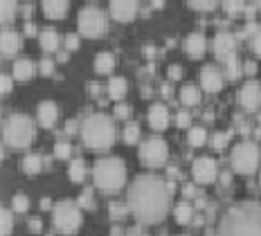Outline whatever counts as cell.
<instances>
[{"instance_id": "6da1fadb", "label": "cell", "mask_w": 261, "mask_h": 236, "mask_svg": "<svg viewBox=\"0 0 261 236\" xmlns=\"http://www.w3.org/2000/svg\"><path fill=\"white\" fill-rule=\"evenodd\" d=\"M169 182L153 173H142L128 187V207L142 223H158L169 209Z\"/></svg>"}, {"instance_id": "7a4b0ae2", "label": "cell", "mask_w": 261, "mask_h": 236, "mask_svg": "<svg viewBox=\"0 0 261 236\" xmlns=\"http://www.w3.org/2000/svg\"><path fill=\"white\" fill-rule=\"evenodd\" d=\"M216 236H261V202L243 200L223 214Z\"/></svg>"}, {"instance_id": "3957f363", "label": "cell", "mask_w": 261, "mask_h": 236, "mask_svg": "<svg viewBox=\"0 0 261 236\" xmlns=\"http://www.w3.org/2000/svg\"><path fill=\"white\" fill-rule=\"evenodd\" d=\"M81 137L90 149H108L115 142V124L104 113H90L81 124Z\"/></svg>"}, {"instance_id": "277c9868", "label": "cell", "mask_w": 261, "mask_h": 236, "mask_svg": "<svg viewBox=\"0 0 261 236\" xmlns=\"http://www.w3.org/2000/svg\"><path fill=\"white\" fill-rule=\"evenodd\" d=\"M95 182L99 189L104 191H115L124 185L126 180V167H124V160L117 155H106V158H99L95 162Z\"/></svg>"}, {"instance_id": "5b68a950", "label": "cell", "mask_w": 261, "mask_h": 236, "mask_svg": "<svg viewBox=\"0 0 261 236\" xmlns=\"http://www.w3.org/2000/svg\"><path fill=\"white\" fill-rule=\"evenodd\" d=\"M3 137L9 146L23 149L34 140V122L25 113H12L3 122Z\"/></svg>"}, {"instance_id": "8992f818", "label": "cell", "mask_w": 261, "mask_h": 236, "mask_svg": "<svg viewBox=\"0 0 261 236\" xmlns=\"http://www.w3.org/2000/svg\"><path fill=\"white\" fill-rule=\"evenodd\" d=\"M54 227L63 234H72L81 227V212L74 200H59L52 209Z\"/></svg>"}, {"instance_id": "52a82bcc", "label": "cell", "mask_w": 261, "mask_h": 236, "mask_svg": "<svg viewBox=\"0 0 261 236\" xmlns=\"http://www.w3.org/2000/svg\"><path fill=\"white\" fill-rule=\"evenodd\" d=\"M230 160L239 173H252L259 164V146L254 142H239L232 149Z\"/></svg>"}, {"instance_id": "ba28073f", "label": "cell", "mask_w": 261, "mask_h": 236, "mask_svg": "<svg viewBox=\"0 0 261 236\" xmlns=\"http://www.w3.org/2000/svg\"><path fill=\"white\" fill-rule=\"evenodd\" d=\"M79 30H81V34H86V36H92V38H97V36H101L106 32V27H108V20H106V14L101 12L99 7H95V5H88V7H84L79 12Z\"/></svg>"}, {"instance_id": "9c48e42d", "label": "cell", "mask_w": 261, "mask_h": 236, "mask_svg": "<svg viewBox=\"0 0 261 236\" xmlns=\"http://www.w3.org/2000/svg\"><path fill=\"white\" fill-rule=\"evenodd\" d=\"M140 158H142V162L149 164V167H160V164H165V160H167V142L158 135L144 140L142 146H140Z\"/></svg>"}, {"instance_id": "30bf717a", "label": "cell", "mask_w": 261, "mask_h": 236, "mask_svg": "<svg viewBox=\"0 0 261 236\" xmlns=\"http://www.w3.org/2000/svg\"><path fill=\"white\" fill-rule=\"evenodd\" d=\"M192 173L198 182H212L216 178V162L214 158L210 155H200L196 158L194 164H192Z\"/></svg>"}, {"instance_id": "8fae6325", "label": "cell", "mask_w": 261, "mask_h": 236, "mask_svg": "<svg viewBox=\"0 0 261 236\" xmlns=\"http://www.w3.org/2000/svg\"><path fill=\"white\" fill-rule=\"evenodd\" d=\"M261 101V86L254 79L246 81L241 88H239V103L246 106L248 111H254Z\"/></svg>"}, {"instance_id": "7c38bea8", "label": "cell", "mask_w": 261, "mask_h": 236, "mask_svg": "<svg viewBox=\"0 0 261 236\" xmlns=\"http://www.w3.org/2000/svg\"><path fill=\"white\" fill-rule=\"evenodd\" d=\"M234 45H237V36L230 32H216L214 36V54L219 59H230L234 54Z\"/></svg>"}, {"instance_id": "4fadbf2b", "label": "cell", "mask_w": 261, "mask_h": 236, "mask_svg": "<svg viewBox=\"0 0 261 236\" xmlns=\"http://www.w3.org/2000/svg\"><path fill=\"white\" fill-rule=\"evenodd\" d=\"M108 7H111V14L115 16L117 20H130L138 14L140 0H111Z\"/></svg>"}, {"instance_id": "5bb4252c", "label": "cell", "mask_w": 261, "mask_h": 236, "mask_svg": "<svg viewBox=\"0 0 261 236\" xmlns=\"http://www.w3.org/2000/svg\"><path fill=\"white\" fill-rule=\"evenodd\" d=\"M200 84H203L205 90H210V92H216V90H221V86H223V74H221V70L216 68V65H203L200 68Z\"/></svg>"}, {"instance_id": "9a60e30c", "label": "cell", "mask_w": 261, "mask_h": 236, "mask_svg": "<svg viewBox=\"0 0 261 236\" xmlns=\"http://www.w3.org/2000/svg\"><path fill=\"white\" fill-rule=\"evenodd\" d=\"M0 50H3V57H12L20 50V34L16 30H3L0 34Z\"/></svg>"}, {"instance_id": "2e32d148", "label": "cell", "mask_w": 261, "mask_h": 236, "mask_svg": "<svg viewBox=\"0 0 261 236\" xmlns=\"http://www.w3.org/2000/svg\"><path fill=\"white\" fill-rule=\"evenodd\" d=\"M36 115H39V122L43 126H52L54 122H57V117H59V108H57V103H54L52 99H43L39 103V108H36Z\"/></svg>"}, {"instance_id": "e0dca14e", "label": "cell", "mask_w": 261, "mask_h": 236, "mask_svg": "<svg viewBox=\"0 0 261 236\" xmlns=\"http://www.w3.org/2000/svg\"><path fill=\"white\" fill-rule=\"evenodd\" d=\"M149 124L153 128L162 130L167 124H169V111H167L165 103H151L149 108Z\"/></svg>"}, {"instance_id": "ac0fdd59", "label": "cell", "mask_w": 261, "mask_h": 236, "mask_svg": "<svg viewBox=\"0 0 261 236\" xmlns=\"http://www.w3.org/2000/svg\"><path fill=\"white\" fill-rule=\"evenodd\" d=\"M185 50H187L192 57H200L205 52V34L200 32H192L185 38Z\"/></svg>"}, {"instance_id": "d6986e66", "label": "cell", "mask_w": 261, "mask_h": 236, "mask_svg": "<svg viewBox=\"0 0 261 236\" xmlns=\"http://www.w3.org/2000/svg\"><path fill=\"white\" fill-rule=\"evenodd\" d=\"M70 0H43V12L50 18H61V16L68 12Z\"/></svg>"}, {"instance_id": "ffe728a7", "label": "cell", "mask_w": 261, "mask_h": 236, "mask_svg": "<svg viewBox=\"0 0 261 236\" xmlns=\"http://www.w3.org/2000/svg\"><path fill=\"white\" fill-rule=\"evenodd\" d=\"M39 41H41V47H43V50H47V52L57 50V47H59V34H57V30H52V27L43 30L41 36H39Z\"/></svg>"}, {"instance_id": "44dd1931", "label": "cell", "mask_w": 261, "mask_h": 236, "mask_svg": "<svg viewBox=\"0 0 261 236\" xmlns=\"http://www.w3.org/2000/svg\"><path fill=\"white\" fill-rule=\"evenodd\" d=\"M115 68V57L111 52H99L95 57V70L97 72H111Z\"/></svg>"}, {"instance_id": "7402d4cb", "label": "cell", "mask_w": 261, "mask_h": 236, "mask_svg": "<svg viewBox=\"0 0 261 236\" xmlns=\"http://www.w3.org/2000/svg\"><path fill=\"white\" fill-rule=\"evenodd\" d=\"M198 99H200V92L194 84H185L180 88V101L185 106H194V103H198Z\"/></svg>"}, {"instance_id": "603a6c76", "label": "cell", "mask_w": 261, "mask_h": 236, "mask_svg": "<svg viewBox=\"0 0 261 236\" xmlns=\"http://www.w3.org/2000/svg\"><path fill=\"white\" fill-rule=\"evenodd\" d=\"M32 74H34V63H32L30 59L23 57L14 63V76H18V79H30Z\"/></svg>"}, {"instance_id": "cb8c5ba5", "label": "cell", "mask_w": 261, "mask_h": 236, "mask_svg": "<svg viewBox=\"0 0 261 236\" xmlns=\"http://www.w3.org/2000/svg\"><path fill=\"white\" fill-rule=\"evenodd\" d=\"M108 92H111L113 99H122L124 92H126V79H124V76H111V81H108Z\"/></svg>"}, {"instance_id": "d4e9b609", "label": "cell", "mask_w": 261, "mask_h": 236, "mask_svg": "<svg viewBox=\"0 0 261 236\" xmlns=\"http://www.w3.org/2000/svg\"><path fill=\"white\" fill-rule=\"evenodd\" d=\"M20 164H23V171L36 173L41 169V164H43V158L39 155V153H27L23 160H20Z\"/></svg>"}, {"instance_id": "484cf974", "label": "cell", "mask_w": 261, "mask_h": 236, "mask_svg": "<svg viewBox=\"0 0 261 236\" xmlns=\"http://www.w3.org/2000/svg\"><path fill=\"white\" fill-rule=\"evenodd\" d=\"M68 175L74 180V182H81V180L86 178V162L77 158V160L70 162V169H68Z\"/></svg>"}, {"instance_id": "4316f807", "label": "cell", "mask_w": 261, "mask_h": 236, "mask_svg": "<svg viewBox=\"0 0 261 236\" xmlns=\"http://www.w3.org/2000/svg\"><path fill=\"white\" fill-rule=\"evenodd\" d=\"M176 218H178V223H189L194 218V207L189 205L187 200H182V202H178L176 205Z\"/></svg>"}, {"instance_id": "83f0119b", "label": "cell", "mask_w": 261, "mask_h": 236, "mask_svg": "<svg viewBox=\"0 0 261 236\" xmlns=\"http://www.w3.org/2000/svg\"><path fill=\"white\" fill-rule=\"evenodd\" d=\"M205 140H207V130H205V126H192V128H189V144L192 146L205 144Z\"/></svg>"}, {"instance_id": "f1b7e54d", "label": "cell", "mask_w": 261, "mask_h": 236, "mask_svg": "<svg viewBox=\"0 0 261 236\" xmlns=\"http://www.w3.org/2000/svg\"><path fill=\"white\" fill-rule=\"evenodd\" d=\"M14 16H16V0H0V18L5 23H9V20H14Z\"/></svg>"}, {"instance_id": "f546056e", "label": "cell", "mask_w": 261, "mask_h": 236, "mask_svg": "<svg viewBox=\"0 0 261 236\" xmlns=\"http://www.w3.org/2000/svg\"><path fill=\"white\" fill-rule=\"evenodd\" d=\"M0 221H3L0 232H3V236H7L9 232H12V227H14V216H12V212H9L7 207H3V212H0Z\"/></svg>"}, {"instance_id": "4dcf8cb0", "label": "cell", "mask_w": 261, "mask_h": 236, "mask_svg": "<svg viewBox=\"0 0 261 236\" xmlns=\"http://www.w3.org/2000/svg\"><path fill=\"white\" fill-rule=\"evenodd\" d=\"M124 140H126L128 144H133V142L140 140V126L135 122H128L126 126H124Z\"/></svg>"}, {"instance_id": "1f68e13d", "label": "cell", "mask_w": 261, "mask_h": 236, "mask_svg": "<svg viewBox=\"0 0 261 236\" xmlns=\"http://www.w3.org/2000/svg\"><path fill=\"white\" fill-rule=\"evenodd\" d=\"M108 212H111V216H113V218H122L124 214L128 212V207L124 205V202H119V200H113L111 205H108Z\"/></svg>"}, {"instance_id": "d6a6232c", "label": "cell", "mask_w": 261, "mask_h": 236, "mask_svg": "<svg viewBox=\"0 0 261 236\" xmlns=\"http://www.w3.org/2000/svg\"><path fill=\"white\" fill-rule=\"evenodd\" d=\"M189 5H192L194 9H203V12H210V9H214L216 5H219V0H187Z\"/></svg>"}, {"instance_id": "836d02e7", "label": "cell", "mask_w": 261, "mask_h": 236, "mask_svg": "<svg viewBox=\"0 0 261 236\" xmlns=\"http://www.w3.org/2000/svg\"><path fill=\"white\" fill-rule=\"evenodd\" d=\"M223 7H225L227 14H237L246 7V3H243V0H223Z\"/></svg>"}, {"instance_id": "e575fe53", "label": "cell", "mask_w": 261, "mask_h": 236, "mask_svg": "<svg viewBox=\"0 0 261 236\" xmlns=\"http://www.w3.org/2000/svg\"><path fill=\"white\" fill-rule=\"evenodd\" d=\"M12 200H14V209H18V212H25L30 207V198L25 194H16Z\"/></svg>"}, {"instance_id": "d590c367", "label": "cell", "mask_w": 261, "mask_h": 236, "mask_svg": "<svg viewBox=\"0 0 261 236\" xmlns=\"http://www.w3.org/2000/svg\"><path fill=\"white\" fill-rule=\"evenodd\" d=\"M227 137H230V133H214L212 135V146L214 149H223L227 144Z\"/></svg>"}, {"instance_id": "8d00e7d4", "label": "cell", "mask_w": 261, "mask_h": 236, "mask_svg": "<svg viewBox=\"0 0 261 236\" xmlns=\"http://www.w3.org/2000/svg\"><path fill=\"white\" fill-rule=\"evenodd\" d=\"M225 63H227V72H230V76H239V74H241V68H239V61H237L234 54H232L230 59H225Z\"/></svg>"}, {"instance_id": "74e56055", "label": "cell", "mask_w": 261, "mask_h": 236, "mask_svg": "<svg viewBox=\"0 0 261 236\" xmlns=\"http://www.w3.org/2000/svg\"><path fill=\"white\" fill-rule=\"evenodd\" d=\"M54 153H57L59 158H68V155H70V144H68V142H61V140H59L57 144H54Z\"/></svg>"}, {"instance_id": "f35d334b", "label": "cell", "mask_w": 261, "mask_h": 236, "mask_svg": "<svg viewBox=\"0 0 261 236\" xmlns=\"http://www.w3.org/2000/svg\"><path fill=\"white\" fill-rule=\"evenodd\" d=\"M250 38H252V50H254V54H259V57H261V25L257 27V32H254Z\"/></svg>"}, {"instance_id": "ab89813d", "label": "cell", "mask_w": 261, "mask_h": 236, "mask_svg": "<svg viewBox=\"0 0 261 236\" xmlns=\"http://www.w3.org/2000/svg\"><path fill=\"white\" fill-rule=\"evenodd\" d=\"M176 122H178V126H182V128H185V126L192 124V115H189L187 111H180V113H178V117H176Z\"/></svg>"}, {"instance_id": "60d3db41", "label": "cell", "mask_w": 261, "mask_h": 236, "mask_svg": "<svg viewBox=\"0 0 261 236\" xmlns=\"http://www.w3.org/2000/svg\"><path fill=\"white\" fill-rule=\"evenodd\" d=\"M0 88H3V92H9V90H12V76H9L7 72L0 74Z\"/></svg>"}, {"instance_id": "b9f144b4", "label": "cell", "mask_w": 261, "mask_h": 236, "mask_svg": "<svg viewBox=\"0 0 261 236\" xmlns=\"http://www.w3.org/2000/svg\"><path fill=\"white\" fill-rule=\"evenodd\" d=\"M65 45H68L70 50H74V47L79 45V36L74 34V32H72V34H68V36H65Z\"/></svg>"}, {"instance_id": "7bdbcfd3", "label": "cell", "mask_w": 261, "mask_h": 236, "mask_svg": "<svg viewBox=\"0 0 261 236\" xmlns=\"http://www.w3.org/2000/svg\"><path fill=\"white\" fill-rule=\"evenodd\" d=\"M52 70H54V63L50 61V59H43V61H41V72L43 74H50Z\"/></svg>"}, {"instance_id": "ee69618b", "label": "cell", "mask_w": 261, "mask_h": 236, "mask_svg": "<svg viewBox=\"0 0 261 236\" xmlns=\"http://www.w3.org/2000/svg\"><path fill=\"white\" fill-rule=\"evenodd\" d=\"M180 72H182V70H180V65H178V63L169 65V70H167V74H169L171 79H178V76H180Z\"/></svg>"}, {"instance_id": "f6af8a7d", "label": "cell", "mask_w": 261, "mask_h": 236, "mask_svg": "<svg viewBox=\"0 0 261 236\" xmlns=\"http://www.w3.org/2000/svg\"><path fill=\"white\" fill-rule=\"evenodd\" d=\"M115 115H117V117H126V115H128V106H126V103H117V106H115Z\"/></svg>"}, {"instance_id": "bcb514c9", "label": "cell", "mask_w": 261, "mask_h": 236, "mask_svg": "<svg viewBox=\"0 0 261 236\" xmlns=\"http://www.w3.org/2000/svg\"><path fill=\"white\" fill-rule=\"evenodd\" d=\"M79 205H84V207H88V205H90V189H86L84 194L79 196Z\"/></svg>"}, {"instance_id": "7dc6e473", "label": "cell", "mask_w": 261, "mask_h": 236, "mask_svg": "<svg viewBox=\"0 0 261 236\" xmlns=\"http://www.w3.org/2000/svg\"><path fill=\"white\" fill-rule=\"evenodd\" d=\"M30 227L34 229V232H39V229H43V223H41V218H30Z\"/></svg>"}, {"instance_id": "c3c4849f", "label": "cell", "mask_w": 261, "mask_h": 236, "mask_svg": "<svg viewBox=\"0 0 261 236\" xmlns=\"http://www.w3.org/2000/svg\"><path fill=\"white\" fill-rule=\"evenodd\" d=\"M254 70H257V63H254V61H248V63H246V72H248V74H252Z\"/></svg>"}, {"instance_id": "681fc988", "label": "cell", "mask_w": 261, "mask_h": 236, "mask_svg": "<svg viewBox=\"0 0 261 236\" xmlns=\"http://www.w3.org/2000/svg\"><path fill=\"white\" fill-rule=\"evenodd\" d=\"M25 32H27V34H34V32H36L34 23H30V20H27V23H25Z\"/></svg>"}, {"instance_id": "f907efd6", "label": "cell", "mask_w": 261, "mask_h": 236, "mask_svg": "<svg viewBox=\"0 0 261 236\" xmlns=\"http://www.w3.org/2000/svg\"><path fill=\"white\" fill-rule=\"evenodd\" d=\"M182 194H185V196H194V187H192V185H185Z\"/></svg>"}, {"instance_id": "816d5d0a", "label": "cell", "mask_w": 261, "mask_h": 236, "mask_svg": "<svg viewBox=\"0 0 261 236\" xmlns=\"http://www.w3.org/2000/svg\"><path fill=\"white\" fill-rule=\"evenodd\" d=\"M162 95H167V97L171 95V86H169V84H165V86H162Z\"/></svg>"}, {"instance_id": "f5cc1de1", "label": "cell", "mask_w": 261, "mask_h": 236, "mask_svg": "<svg viewBox=\"0 0 261 236\" xmlns=\"http://www.w3.org/2000/svg\"><path fill=\"white\" fill-rule=\"evenodd\" d=\"M74 126H77L74 122H68V124H65V130H68V133H74Z\"/></svg>"}, {"instance_id": "db71d44e", "label": "cell", "mask_w": 261, "mask_h": 236, "mask_svg": "<svg viewBox=\"0 0 261 236\" xmlns=\"http://www.w3.org/2000/svg\"><path fill=\"white\" fill-rule=\"evenodd\" d=\"M151 5H153V7H158V9H160L162 5H165V0H151Z\"/></svg>"}, {"instance_id": "11a10c76", "label": "cell", "mask_w": 261, "mask_h": 236, "mask_svg": "<svg viewBox=\"0 0 261 236\" xmlns=\"http://www.w3.org/2000/svg\"><path fill=\"white\" fill-rule=\"evenodd\" d=\"M41 207L45 209V207H50V198H41Z\"/></svg>"}, {"instance_id": "9f6ffc18", "label": "cell", "mask_w": 261, "mask_h": 236, "mask_svg": "<svg viewBox=\"0 0 261 236\" xmlns=\"http://www.w3.org/2000/svg\"><path fill=\"white\" fill-rule=\"evenodd\" d=\"M221 180L227 185V182H230V173H223V175H221Z\"/></svg>"}, {"instance_id": "6f0895ef", "label": "cell", "mask_w": 261, "mask_h": 236, "mask_svg": "<svg viewBox=\"0 0 261 236\" xmlns=\"http://www.w3.org/2000/svg\"><path fill=\"white\" fill-rule=\"evenodd\" d=\"M128 236H149V234H142V232H135V234H128Z\"/></svg>"}, {"instance_id": "680465c9", "label": "cell", "mask_w": 261, "mask_h": 236, "mask_svg": "<svg viewBox=\"0 0 261 236\" xmlns=\"http://www.w3.org/2000/svg\"><path fill=\"white\" fill-rule=\"evenodd\" d=\"M254 5H257V7L261 9V0H254Z\"/></svg>"}, {"instance_id": "91938a15", "label": "cell", "mask_w": 261, "mask_h": 236, "mask_svg": "<svg viewBox=\"0 0 261 236\" xmlns=\"http://www.w3.org/2000/svg\"><path fill=\"white\" fill-rule=\"evenodd\" d=\"M178 236H187V234H178Z\"/></svg>"}]
</instances>
